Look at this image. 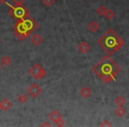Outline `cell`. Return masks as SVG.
<instances>
[{"label":"cell","instance_id":"6da1fadb","mask_svg":"<svg viewBox=\"0 0 129 127\" xmlns=\"http://www.w3.org/2000/svg\"><path fill=\"white\" fill-rule=\"evenodd\" d=\"M92 70L104 83H110L116 79V76L121 72V67L109 56H104Z\"/></svg>","mask_w":129,"mask_h":127},{"label":"cell","instance_id":"7a4b0ae2","mask_svg":"<svg viewBox=\"0 0 129 127\" xmlns=\"http://www.w3.org/2000/svg\"><path fill=\"white\" fill-rule=\"evenodd\" d=\"M124 43L125 41L112 28L106 31L97 41V44L104 49L109 56L113 55L115 52L119 50Z\"/></svg>","mask_w":129,"mask_h":127},{"label":"cell","instance_id":"3957f363","mask_svg":"<svg viewBox=\"0 0 129 127\" xmlns=\"http://www.w3.org/2000/svg\"><path fill=\"white\" fill-rule=\"evenodd\" d=\"M11 9L9 11V14L13 17V19L17 20H23V19L27 18V17L30 16V13H29L28 9L26 6H22V5H15V6H11L10 4H8L7 2L6 3Z\"/></svg>","mask_w":129,"mask_h":127},{"label":"cell","instance_id":"277c9868","mask_svg":"<svg viewBox=\"0 0 129 127\" xmlns=\"http://www.w3.org/2000/svg\"><path fill=\"white\" fill-rule=\"evenodd\" d=\"M14 34H15V35L17 36V38H18L20 41H24V40H25L26 38H27V36L30 34L28 33V31L27 30V28L25 27V26L23 25L21 20H18V22L15 24V26H14Z\"/></svg>","mask_w":129,"mask_h":127},{"label":"cell","instance_id":"5b68a950","mask_svg":"<svg viewBox=\"0 0 129 127\" xmlns=\"http://www.w3.org/2000/svg\"><path fill=\"white\" fill-rule=\"evenodd\" d=\"M29 73L33 76L36 79H43L46 76V71L45 69L39 64H35L29 70Z\"/></svg>","mask_w":129,"mask_h":127},{"label":"cell","instance_id":"8992f818","mask_svg":"<svg viewBox=\"0 0 129 127\" xmlns=\"http://www.w3.org/2000/svg\"><path fill=\"white\" fill-rule=\"evenodd\" d=\"M21 21H22V23H23V25L25 26V27L27 28V30L28 31L29 34L33 33L38 27V23L36 22V20L31 16H28V17H27V18L23 19V20H21Z\"/></svg>","mask_w":129,"mask_h":127},{"label":"cell","instance_id":"52a82bcc","mask_svg":"<svg viewBox=\"0 0 129 127\" xmlns=\"http://www.w3.org/2000/svg\"><path fill=\"white\" fill-rule=\"evenodd\" d=\"M27 93L34 98L38 97L42 93H43V89L41 88V87L37 84V83H33L27 89Z\"/></svg>","mask_w":129,"mask_h":127},{"label":"cell","instance_id":"ba28073f","mask_svg":"<svg viewBox=\"0 0 129 127\" xmlns=\"http://www.w3.org/2000/svg\"><path fill=\"white\" fill-rule=\"evenodd\" d=\"M78 49H79V51L81 52V53L86 54L90 50V45L88 44L87 41H82V43H81L79 44Z\"/></svg>","mask_w":129,"mask_h":127},{"label":"cell","instance_id":"9c48e42d","mask_svg":"<svg viewBox=\"0 0 129 127\" xmlns=\"http://www.w3.org/2000/svg\"><path fill=\"white\" fill-rule=\"evenodd\" d=\"M60 117H62V115L59 113V111H57V109H54L49 114V118H50V121H53L55 123L56 121L59 119Z\"/></svg>","mask_w":129,"mask_h":127},{"label":"cell","instance_id":"30bf717a","mask_svg":"<svg viewBox=\"0 0 129 127\" xmlns=\"http://www.w3.org/2000/svg\"><path fill=\"white\" fill-rule=\"evenodd\" d=\"M31 41H32V43H34L36 46H39V45L43 41V38L42 37L41 34H35L34 35L31 37Z\"/></svg>","mask_w":129,"mask_h":127},{"label":"cell","instance_id":"8fae6325","mask_svg":"<svg viewBox=\"0 0 129 127\" xmlns=\"http://www.w3.org/2000/svg\"><path fill=\"white\" fill-rule=\"evenodd\" d=\"M80 94H81V95L83 97V98L87 99V98H88V97L91 96L92 90L90 89L89 88H88V87H83V88L81 89V91H80Z\"/></svg>","mask_w":129,"mask_h":127},{"label":"cell","instance_id":"7c38bea8","mask_svg":"<svg viewBox=\"0 0 129 127\" xmlns=\"http://www.w3.org/2000/svg\"><path fill=\"white\" fill-rule=\"evenodd\" d=\"M0 107H1V109H3L5 111H7L11 109L12 102L8 99H4L2 102H0Z\"/></svg>","mask_w":129,"mask_h":127},{"label":"cell","instance_id":"4fadbf2b","mask_svg":"<svg viewBox=\"0 0 129 127\" xmlns=\"http://www.w3.org/2000/svg\"><path fill=\"white\" fill-rule=\"evenodd\" d=\"M88 29L91 31V32L95 33V32H97V31H98L100 26H99V24L97 23V22H95V21H94V20H93V21H91V22H89V23H88Z\"/></svg>","mask_w":129,"mask_h":127},{"label":"cell","instance_id":"5bb4252c","mask_svg":"<svg viewBox=\"0 0 129 127\" xmlns=\"http://www.w3.org/2000/svg\"><path fill=\"white\" fill-rule=\"evenodd\" d=\"M115 113H116V115L118 116H119V117H122V116H124L125 114H126V110L124 109L123 106H118V109L115 110Z\"/></svg>","mask_w":129,"mask_h":127},{"label":"cell","instance_id":"9a60e30c","mask_svg":"<svg viewBox=\"0 0 129 127\" xmlns=\"http://www.w3.org/2000/svg\"><path fill=\"white\" fill-rule=\"evenodd\" d=\"M115 102H116L117 105L118 106H123L124 104L126 102V100H125V98L124 96H122V95H118V97L116 98V100H115Z\"/></svg>","mask_w":129,"mask_h":127},{"label":"cell","instance_id":"2e32d148","mask_svg":"<svg viewBox=\"0 0 129 127\" xmlns=\"http://www.w3.org/2000/svg\"><path fill=\"white\" fill-rule=\"evenodd\" d=\"M1 64H2V65H6V66L10 65L12 64L11 57H10L9 56H5V57L1 59Z\"/></svg>","mask_w":129,"mask_h":127},{"label":"cell","instance_id":"e0dca14e","mask_svg":"<svg viewBox=\"0 0 129 127\" xmlns=\"http://www.w3.org/2000/svg\"><path fill=\"white\" fill-rule=\"evenodd\" d=\"M115 15H116V13H115V12L113 11V10L111 9H109L106 11V13L104 16H106V18L108 19V20H112L113 18L115 17Z\"/></svg>","mask_w":129,"mask_h":127},{"label":"cell","instance_id":"ac0fdd59","mask_svg":"<svg viewBox=\"0 0 129 127\" xmlns=\"http://www.w3.org/2000/svg\"><path fill=\"white\" fill-rule=\"evenodd\" d=\"M106 8L104 7V6H99L98 8H97V10H96V12H97V13H98L100 16H104L105 15V13H106Z\"/></svg>","mask_w":129,"mask_h":127},{"label":"cell","instance_id":"d6986e66","mask_svg":"<svg viewBox=\"0 0 129 127\" xmlns=\"http://www.w3.org/2000/svg\"><path fill=\"white\" fill-rule=\"evenodd\" d=\"M18 100H19V102H20V103H25V102H27V95H25V94H21L20 95H19Z\"/></svg>","mask_w":129,"mask_h":127},{"label":"cell","instance_id":"ffe728a7","mask_svg":"<svg viewBox=\"0 0 129 127\" xmlns=\"http://www.w3.org/2000/svg\"><path fill=\"white\" fill-rule=\"evenodd\" d=\"M55 123H56V125H57V126L62 127V126H64V125L66 122H64V120L63 119L62 117H60L58 120H57V121H56V122H55Z\"/></svg>","mask_w":129,"mask_h":127},{"label":"cell","instance_id":"44dd1931","mask_svg":"<svg viewBox=\"0 0 129 127\" xmlns=\"http://www.w3.org/2000/svg\"><path fill=\"white\" fill-rule=\"evenodd\" d=\"M55 1L56 0H43V3L46 6H49V7H50V6H51L52 5L55 3Z\"/></svg>","mask_w":129,"mask_h":127},{"label":"cell","instance_id":"7402d4cb","mask_svg":"<svg viewBox=\"0 0 129 127\" xmlns=\"http://www.w3.org/2000/svg\"><path fill=\"white\" fill-rule=\"evenodd\" d=\"M100 126L101 127H109V126H112V124H111L108 120H104L102 123H100Z\"/></svg>","mask_w":129,"mask_h":127},{"label":"cell","instance_id":"603a6c76","mask_svg":"<svg viewBox=\"0 0 129 127\" xmlns=\"http://www.w3.org/2000/svg\"><path fill=\"white\" fill-rule=\"evenodd\" d=\"M13 1L14 2L15 5H22L24 1H26V0H13Z\"/></svg>","mask_w":129,"mask_h":127},{"label":"cell","instance_id":"cb8c5ba5","mask_svg":"<svg viewBox=\"0 0 129 127\" xmlns=\"http://www.w3.org/2000/svg\"><path fill=\"white\" fill-rule=\"evenodd\" d=\"M41 126H42V127H44V126L50 127V126H51V124H50V123H48V122H44V123H42Z\"/></svg>","mask_w":129,"mask_h":127},{"label":"cell","instance_id":"d4e9b609","mask_svg":"<svg viewBox=\"0 0 129 127\" xmlns=\"http://www.w3.org/2000/svg\"><path fill=\"white\" fill-rule=\"evenodd\" d=\"M7 2V0H0V4H6Z\"/></svg>","mask_w":129,"mask_h":127},{"label":"cell","instance_id":"484cf974","mask_svg":"<svg viewBox=\"0 0 129 127\" xmlns=\"http://www.w3.org/2000/svg\"><path fill=\"white\" fill-rule=\"evenodd\" d=\"M2 68V64H1V62H0V69Z\"/></svg>","mask_w":129,"mask_h":127},{"label":"cell","instance_id":"4316f807","mask_svg":"<svg viewBox=\"0 0 129 127\" xmlns=\"http://www.w3.org/2000/svg\"><path fill=\"white\" fill-rule=\"evenodd\" d=\"M0 43H1V38H0Z\"/></svg>","mask_w":129,"mask_h":127},{"label":"cell","instance_id":"83f0119b","mask_svg":"<svg viewBox=\"0 0 129 127\" xmlns=\"http://www.w3.org/2000/svg\"><path fill=\"white\" fill-rule=\"evenodd\" d=\"M0 109H1V107H0Z\"/></svg>","mask_w":129,"mask_h":127},{"label":"cell","instance_id":"f1b7e54d","mask_svg":"<svg viewBox=\"0 0 129 127\" xmlns=\"http://www.w3.org/2000/svg\"><path fill=\"white\" fill-rule=\"evenodd\" d=\"M79 1H81V0H79Z\"/></svg>","mask_w":129,"mask_h":127}]
</instances>
